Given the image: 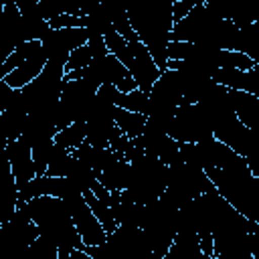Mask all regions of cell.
Returning a JSON list of instances; mask_svg holds the SVG:
<instances>
[{
  "instance_id": "cell-24",
  "label": "cell",
  "mask_w": 259,
  "mask_h": 259,
  "mask_svg": "<svg viewBox=\"0 0 259 259\" xmlns=\"http://www.w3.org/2000/svg\"><path fill=\"white\" fill-rule=\"evenodd\" d=\"M91 59H93V55H91V49L87 47V42H85V45H81V47H77V49H73V51L69 53V57H67L65 73L87 67V65L91 63Z\"/></svg>"
},
{
  "instance_id": "cell-23",
  "label": "cell",
  "mask_w": 259,
  "mask_h": 259,
  "mask_svg": "<svg viewBox=\"0 0 259 259\" xmlns=\"http://www.w3.org/2000/svg\"><path fill=\"white\" fill-rule=\"evenodd\" d=\"M255 65H257V61H253L249 55H245L241 51H221V57H219V67H235V69L249 71Z\"/></svg>"
},
{
  "instance_id": "cell-20",
  "label": "cell",
  "mask_w": 259,
  "mask_h": 259,
  "mask_svg": "<svg viewBox=\"0 0 259 259\" xmlns=\"http://www.w3.org/2000/svg\"><path fill=\"white\" fill-rule=\"evenodd\" d=\"M26 115L28 113H20V111H12V109H4L0 113V127L4 132V136L8 140L20 138L24 123H26Z\"/></svg>"
},
{
  "instance_id": "cell-17",
  "label": "cell",
  "mask_w": 259,
  "mask_h": 259,
  "mask_svg": "<svg viewBox=\"0 0 259 259\" xmlns=\"http://www.w3.org/2000/svg\"><path fill=\"white\" fill-rule=\"evenodd\" d=\"M81 18V26L91 32V34H105L107 30H111V22H109V16L105 14L103 6L101 4H95L87 14L79 16Z\"/></svg>"
},
{
  "instance_id": "cell-6",
  "label": "cell",
  "mask_w": 259,
  "mask_h": 259,
  "mask_svg": "<svg viewBox=\"0 0 259 259\" xmlns=\"http://www.w3.org/2000/svg\"><path fill=\"white\" fill-rule=\"evenodd\" d=\"M127 45H130V53H132V57H130V61H127V65H125V69L130 71V75L134 77V81L138 83V87H140L142 91H146V93H148V91H150V87L154 85V81L158 79L160 69L156 67V63H154L152 55L148 53L146 45H144L140 38L130 40Z\"/></svg>"
},
{
  "instance_id": "cell-16",
  "label": "cell",
  "mask_w": 259,
  "mask_h": 259,
  "mask_svg": "<svg viewBox=\"0 0 259 259\" xmlns=\"http://www.w3.org/2000/svg\"><path fill=\"white\" fill-rule=\"evenodd\" d=\"M65 176H69L83 192L89 190V188L97 182V172H95L91 166H87L85 162H81L77 156L71 158V164H69V170H67Z\"/></svg>"
},
{
  "instance_id": "cell-19",
  "label": "cell",
  "mask_w": 259,
  "mask_h": 259,
  "mask_svg": "<svg viewBox=\"0 0 259 259\" xmlns=\"http://www.w3.org/2000/svg\"><path fill=\"white\" fill-rule=\"evenodd\" d=\"M53 140H55L57 144L69 148V150L79 148V146L85 142V121H73V123H69L67 127L59 130Z\"/></svg>"
},
{
  "instance_id": "cell-5",
  "label": "cell",
  "mask_w": 259,
  "mask_h": 259,
  "mask_svg": "<svg viewBox=\"0 0 259 259\" xmlns=\"http://www.w3.org/2000/svg\"><path fill=\"white\" fill-rule=\"evenodd\" d=\"M71 212V219H73V225L81 237V243L83 247H89V245H99L105 241L107 237V231L103 229V225L97 221V217L91 212L89 204L85 202V196L83 192L81 194H75V196H69L63 200Z\"/></svg>"
},
{
  "instance_id": "cell-12",
  "label": "cell",
  "mask_w": 259,
  "mask_h": 259,
  "mask_svg": "<svg viewBox=\"0 0 259 259\" xmlns=\"http://www.w3.org/2000/svg\"><path fill=\"white\" fill-rule=\"evenodd\" d=\"M229 99L235 115L253 132L259 130V95L241 89H229Z\"/></svg>"
},
{
  "instance_id": "cell-4",
  "label": "cell",
  "mask_w": 259,
  "mask_h": 259,
  "mask_svg": "<svg viewBox=\"0 0 259 259\" xmlns=\"http://www.w3.org/2000/svg\"><path fill=\"white\" fill-rule=\"evenodd\" d=\"M168 136L176 142H200L212 136L206 113L198 103H180L174 111Z\"/></svg>"
},
{
  "instance_id": "cell-21",
  "label": "cell",
  "mask_w": 259,
  "mask_h": 259,
  "mask_svg": "<svg viewBox=\"0 0 259 259\" xmlns=\"http://www.w3.org/2000/svg\"><path fill=\"white\" fill-rule=\"evenodd\" d=\"M103 40H105L107 53H111V55H113V57H117L123 65H127V61H130V57H132L127 40H125L119 32H115L113 28H111V30H107V32L103 34Z\"/></svg>"
},
{
  "instance_id": "cell-29",
  "label": "cell",
  "mask_w": 259,
  "mask_h": 259,
  "mask_svg": "<svg viewBox=\"0 0 259 259\" xmlns=\"http://www.w3.org/2000/svg\"><path fill=\"white\" fill-rule=\"evenodd\" d=\"M12 93H14V89L4 81V79H0V113L8 107V103H10V97H12Z\"/></svg>"
},
{
  "instance_id": "cell-1",
  "label": "cell",
  "mask_w": 259,
  "mask_h": 259,
  "mask_svg": "<svg viewBox=\"0 0 259 259\" xmlns=\"http://www.w3.org/2000/svg\"><path fill=\"white\" fill-rule=\"evenodd\" d=\"M214 190L241 214L259 221V176H255L247 160H239L229 168H204Z\"/></svg>"
},
{
  "instance_id": "cell-2",
  "label": "cell",
  "mask_w": 259,
  "mask_h": 259,
  "mask_svg": "<svg viewBox=\"0 0 259 259\" xmlns=\"http://www.w3.org/2000/svg\"><path fill=\"white\" fill-rule=\"evenodd\" d=\"M26 210H28V217L38 227V235L55 243L57 249L83 247L81 237L73 225L71 212L63 202V198L51 196V194L34 196L26 200Z\"/></svg>"
},
{
  "instance_id": "cell-28",
  "label": "cell",
  "mask_w": 259,
  "mask_h": 259,
  "mask_svg": "<svg viewBox=\"0 0 259 259\" xmlns=\"http://www.w3.org/2000/svg\"><path fill=\"white\" fill-rule=\"evenodd\" d=\"M87 47L91 49V55L93 57H103L107 55V47H105V40H103V34H91L87 36Z\"/></svg>"
},
{
  "instance_id": "cell-27",
  "label": "cell",
  "mask_w": 259,
  "mask_h": 259,
  "mask_svg": "<svg viewBox=\"0 0 259 259\" xmlns=\"http://www.w3.org/2000/svg\"><path fill=\"white\" fill-rule=\"evenodd\" d=\"M194 6H196L194 0H174V2H172V20L176 22V20L184 18Z\"/></svg>"
},
{
  "instance_id": "cell-18",
  "label": "cell",
  "mask_w": 259,
  "mask_h": 259,
  "mask_svg": "<svg viewBox=\"0 0 259 259\" xmlns=\"http://www.w3.org/2000/svg\"><path fill=\"white\" fill-rule=\"evenodd\" d=\"M83 196H85V202L89 204L91 212H93V214L97 217V221L103 225V229H105L107 233H111V231L117 227V221H115V217H113L111 206H109V204H105L103 200H99L91 190H85V192H83Z\"/></svg>"
},
{
  "instance_id": "cell-22",
  "label": "cell",
  "mask_w": 259,
  "mask_h": 259,
  "mask_svg": "<svg viewBox=\"0 0 259 259\" xmlns=\"http://www.w3.org/2000/svg\"><path fill=\"white\" fill-rule=\"evenodd\" d=\"M156 158H158L160 162H164L166 166L176 164V162H182V160H180V142H176L174 138H170V136L166 134V136L160 140V144H158Z\"/></svg>"
},
{
  "instance_id": "cell-7",
  "label": "cell",
  "mask_w": 259,
  "mask_h": 259,
  "mask_svg": "<svg viewBox=\"0 0 259 259\" xmlns=\"http://www.w3.org/2000/svg\"><path fill=\"white\" fill-rule=\"evenodd\" d=\"M150 95V105L148 111L152 107H166V109H176L182 103V83L180 77L174 69H164L160 71L158 79L154 81V85L148 91Z\"/></svg>"
},
{
  "instance_id": "cell-15",
  "label": "cell",
  "mask_w": 259,
  "mask_h": 259,
  "mask_svg": "<svg viewBox=\"0 0 259 259\" xmlns=\"http://www.w3.org/2000/svg\"><path fill=\"white\" fill-rule=\"evenodd\" d=\"M115 105L130 109V111H140V113H148V105H150V95L146 91H142L140 87L132 89V91H119L115 93Z\"/></svg>"
},
{
  "instance_id": "cell-10",
  "label": "cell",
  "mask_w": 259,
  "mask_h": 259,
  "mask_svg": "<svg viewBox=\"0 0 259 259\" xmlns=\"http://www.w3.org/2000/svg\"><path fill=\"white\" fill-rule=\"evenodd\" d=\"M259 65V63H257ZM257 65L249 71L235 69V67H217L212 73V81L225 85L227 89H241L253 95H259V71Z\"/></svg>"
},
{
  "instance_id": "cell-26",
  "label": "cell",
  "mask_w": 259,
  "mask_h": 259,
  "mask_svg": "<svg viewBox=\"0 0 259 259\" xmlns=\"http://www.w3.org/2000/svg\"><path fill=\"white\" fill-rule=\"evenodd\" d=\"M49 24L51 28H69V26H81V18L79 16H73V14H57L53 18H49Z\"/></svg>"
},
{
  "instance_id": "cell-9",
  "label": "cell",
  "mask_w": 259,
  "mask_h": 259,
  "mask_svg": "<svg viewBox=\"0 0 259 259\" xmlns=\"http://www.w3.org/2000/svg\"><path fill=\"white\" fill-rule=\"evenodd\" d=\"M45 63H47L45 49H42L40 40H34V47L30 49L28 57H26L16 69H12V71L4 77V81H6L12 89H20V87H24L26 83H30V81L42 71Z\"/></svg>"
},
{
  "instance_id": "cell-8",
  "label": "cell",
  "mask_w": 259,
  "mask_h": 259,
  "mask_svg": "<svg viewBox=\"0 0 259 259\" xmlns=\"http://www.w3.org/2000/svg\"><path fill=\"white\" fill-rule=\"evenodd\" d=\"M6 156H8L10 170H12V176L18 188L34 178V162H32L30 146L22 138H14L6 142Z\"/></svg>"
},
{
  "instance_id": "cell-11",
  "label": "cell",
  "mask_w": 259,
  "mask_h": 259,
  "mask_svg": "<svg viewBox=\"0 0 259 259\" xmlns=\"http://www.w3.org/2000/svg\"><path fill=\"white\" fill-rule=\"evenodd\" d=\"M18 204V186L14 182L8 156L0 158V225H4Z\"/></svg>"
},
{
  "instance_id": "cell-30",
  "label": "cell",
  "mask_w": 259,
  "mask_h": 259,
  "mask_svg": "<svg viewBox=\"0 0 259 259\" xmlns=\"http://www.w3.org/2000/svg\"><path fill=\"white\" fill-rule=\"evenodd\" d=\"M115 87H117L119 91H132V89H136V87H138V83L134 81V77H132V75H127V77H125L123 81H119Z\"/></svg>"
},
{
  "instance_id": "cell-14",
  "label": "cell",
  "mask_w": 259,
  "mask_h": 259,
  "mask_svg": "<svg viewBox=\"0 0 259 259\" xmlns=\"http://www.w3.org/2000/svg\"><path fill=\"white\" fill-rule=\"evenodd\" d=\"M113 119L115 125L121 130V134H125L127 138H138L144 132V123H146V115L140 111H130L123 107H113Z\"/></svg>"
},
{
  "instance_id": "cell-3",
  "label": "cell",
  "mask_w": 259,
  "mask_h": 259,
  "mask_svg": "<svg viewBox=\"0 0 259 259\" xmlns=\"http://www.w3.org/2000/svg\"><path fill=\"white\" fill-rule=\"evenodd\" d=\"M223 18H219L206 4H196L184 18L176 20L170 30V40H190L210 47L212 34Z\"/></svg>"
},
{
  "instance_id": "cell-31",
  "label": "cell",
  "mask_w": 259,
  "mask_h": 259,
  "mask_svg": "<svg viewBox=\"0 0 259 259\" xmlns=\"http://www.w3.org/2000/svg\"><path fill=\"white\" fill-rule=\"evenodd\" d=\"M32 2H38V0H32Z\"/></svg>"
},
{
  "instance_id": "cell-25",
  "label": "cell",
  "mask_w": 259,
  "mask_h": 259,
  "mask_svg": "<svg viewBox=\"0 0 259 259\" xmlns=\"http://www.w3.org/2000/svg\"><path fill=\"white\" fill-rule=\"evenodd\" d=\"M38 10L45 20L65 12V0H38Z\"/></svg>"
},
{
  "instance_id": "cell-13",
  "label": "cell",
  "mask_w": 259,
  "mask_h": 259,
  "mask_svg": "<svg viewBox=\"0 0 259 259\" xmlns=\"http://www.w3.org/2000/svg\"><path fill=\"white\" fill-rule=\"evenodd\" d=\"M127 174H130L127 158L113 152V156L107 160V164L97 172V180L109 190H123L127 184Z\"/></svg>"
}]
</instances>
